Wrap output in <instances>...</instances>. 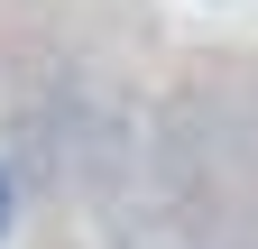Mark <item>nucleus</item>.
Instances as JSON below:
<instances>
[{
	"label": "nucleus",
	"mask_w": 258,
	"mask_h": 249,
	"mask_svg": "<svg viewBox=\"0 0 258 249\" xmlns=\"http://www.w3.org/2000/svg\"><path fill=\"white\" fill-rule=\"evenodd\" d=\"M0 212H10V194H0Z\"/></svg>",
	"instance_id": "obj_1"
}]
</instances>
